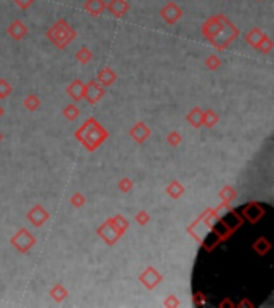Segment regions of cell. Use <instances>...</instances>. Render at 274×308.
Here are the masks:
<instances>
[{"mask_svg":"<svg viewBox=\"0 0 274 308\" xmlns=\"http://www.w3.org/2000/svg\"><path fill=\"white\" fill-rule=\"evenodd\" d=\"M108 7H109V10L114 13V16H122L128 10V4L125 0H111V4Z\"/></svg>","mask_w":274,"mask_h":308,"instance_id":"2","label":"cell"},{"mask_svg":"<svg viewBox=\"0 0 274 308\" xmlns=\"http://www.w3.org/2000/svg\"><path fill=\"white\" fill-rule=\"evenodd\" d=\"M16 4H18L21 8H28V7H31V4L34 2V0H15Z\"/></svg>","mask_w":274,"mask_h":308,"instance_id":"4","label":"cell"},{"mask_svg":"<svg viewBox=\"0 0 274 308\" xmlns=\"http://www.w3.org/2000/svg\"><path fill=\"white\" fill-rule=\"evenodd\" d=\"M162 16H164L165 21L175 23V21L181 16V10H180V8L176 7L175 4H168V5L164 8V10H162Z\"/></svg>","mask_w":274,"mask_h":308,"instance_id":"1","label":"cell"},{"mask_svg":"<svg viewBox=\"0 0 274 308\" xmlns=\"http://www.w3.org/2000/svg\"><path fill=\"white\" fill-rule=\"evenodd\" d=\"M85 8L92 15H100L104 8H106V5H104L103 0H88V2L85 4Z\"/></svg>","mask_w":274,"mask_h":308,"instance_id":"3","label":"cell"}]
</instances>
